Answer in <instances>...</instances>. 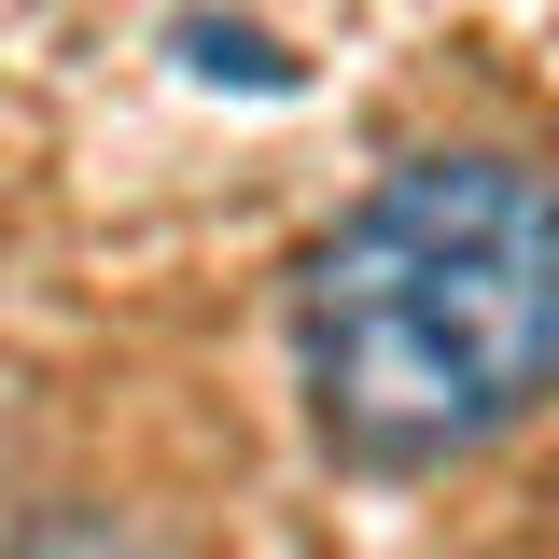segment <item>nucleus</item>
<instances>
[{
  "label": "nucleus",
  "mask_w": 559,
  "mask_h": 559,
  "mask_svg": "<svg viewBox=\"0 0 559 559\" xmlns=\"http://www.w3.org/2000/svg\"><path fill=\"white\" fill-rule=\"evenodd\" d=\"M308 433L349 476H448L559 392V168L406 154L294 266Z\"/></svg>",
  "instance_id": "1"
},
{
  "label": "nucleus",
  "mask_w": 559,
  "mask_h": 559,
  "mask_svg": "<svg viewBox=\"0 0 559 559\" xmlns=\"http://www.w3.org/2000/svg\"><path fill=\"white\" fill-rule=\"evenodd\" d=\"M182 43H197L210 70H238V84H294V70H280L266 43H252V28H210V14H182Z\"/></svg>",
  "instance_id": "3"
},
{
  "label": "nucleus",
  "mask_w": 559,
  "mask_h": 559,
  "mask_svg": "<svg viewBox=\"0 0 559 559\" xmlns=\"http://www.w3.org/2000/svg\"><path fill=\"white\" fill-rule=\"evenodd\" d=\"M14 559H168L154 532H127V518H28V546Z\"/></svg>",
  "instance_id": "2"
}]
</instances>
